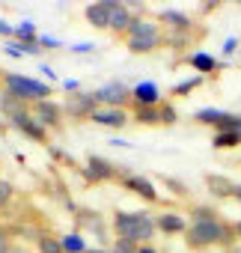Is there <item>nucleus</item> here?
<instances>
[{
  "instance_id": "obj_1",
  "label": "nucleus",
  "mask_w": 241,
  "mask_h": 253,
  "mask_svg": "<svg viewBox=\"0 0 241 253\" xmlns=\"http://www.w3.org/2000/svg\"><path fill=\"white\" fill-rule=\"evenodd\" d=\"M113 226L119 232V241H131V244L146 241L155 232V223L146 211H119L113 217Z\"/></svg>"
},
{
  "instance_id": "obj_2",
  "label": "nucleus",
  "mask_w": 241,
  "mask_h": 253,
  "mask_svg": "<svg viewBox=\"0 0 241 253\" xmlns=\"http://www.w3.org/2000/svg\"><path fill=\"white\" fill-rule=\"evenodd\" d=\"M229 241H232V229L226 223H220L217 217H200L188 229L191 247H211V244H229Z\"/></svg>"
},
{
  "instance_id": "obj_3",
  "label": "nucleus",
  "mask_w": 241,
  "mask_h": 253,
  "mask_svg": "<svg viewBox=\"0 0 241 253\" xmlns=\"http://www.w3.org/2000/svg\"><path fill=\"white\" fill-rule=\"evenodd\" d=\"M158 42H161L158 24H152V21H146V18L131 21V27H128V48H131L134 54H149L152 48H158Z\"/></svg>"
},
{
  "instance_id": "obj_4",
  "label": "nucleus",
  "mask_w": 241,
  "mask_h": 253,
  "mask_svg": "<svg viewBox=\"0 0 241 253\" xmlns=\"http://www.w3.org/2000/svg\"><path fill=\"white\" fill-rule=\"evenodd\" d=\"M6 86H9V95H15L18 101H45V95L51 92L45 84L30 81V78H21V75H9L6 78Z\"/></svg>"
},
{
  "instance_id": "obj_5",
  "label": "nucleus",
  "mask_w": 241,
  "mask_h": 253,
  "mask_svg": "<svg viewBox=\"0 0 241 253\" xmlns=\"http://www.w3.org/2000/svg\"><path fill=\"white\" fill-rule=\"evenodd\" d=\"M107 3V27L110 30H116V33H125L128 27H131V12L122 6V3H116V0H104Z\"/></svg>"
},
{
  "instance_id": "obj_6",
  "label": "nucleus",
  "mask_w": 241,
  "mask_h": 253,
  "mask_svg": "<svg viewBox=\"0 0 241 253\" xmlns=\"http://www.w3.org/2000/svg\"><path fill=\"white\" fill-rule=\"evenodd\" d=\"M128 95H131V92H128L122 84H104L98 92H92V98H95V101H101V104H110V107H119V104H122Z\"/></svg>"
},
{
  "instance_id": "obj_7",
  "label": "nucleus",
  "mask_w": 241,
  "mask_h": 253,
  "mask_svg": "<svg viewBox=\"0 0 241 253\" xmlns=\"http://www.w3.org/2000/svg\"><path fill=\"white\" fill-rule=\"evenodd\" d=\"M92 119L98 125H110V128H122V125L128 122L125 110H119V107H104V110H92Z\"/></svg>"
},
{
  "instance_id": "obj_8",
  "label": "nucleus",
  "mask_w": 241,
  "mask_h": 253,
  "mask_svg": "<svg viewBox=\"0 0 241 253\" xmlns=\"http://www.w3.org/2000/svg\"><path fill=\"white\" fill-rule=\"evenodd\" d=\"M131 95H134L143 107H158V86H155V84H137Z\"/></svg>"
},
{
  "instance_id": "obj_9",
  "label": "nucleus",
  "mask_w": 241,
  "mask_h": 253,
  "mask_svg": "<svg viewBox=\"0 0 241 253\" xmlns=\"http://www.w3.org/2000/svg\"><path fill=\"white\" fill-rule=\"evenodd\" d=\"M36 119L45 122V125H57L60 122V107L51 104V101H39L36 104Z\"/></svg>"
},
{
  "instance_id": "obj_10",
  "label": "nucleus",
  "mask_w": 241,
  "mask_h": 253,
  "mask_svg": "<svg viewBox=\"0 0 241 253\" xmlns=\"http://www.w3.org/2000/svg\"><path fill=\"white\" fill-rule=\"evenodd\" d=\"M205 185L211 188L214 197H229V194H235V185H232L229 179H223V176H205Z\"/></svg>"
},
{
  "instance_id": "obj_11",
  "label": "nucleus",
  "mask_w": 241,
  "mask_h": 253,
  "mask_svg": "<svg viewBox=\"0 0 241 253\" xmlns=\"http://www.w3.org/2000/svg\"><path fill=\"white\" fill-rule=\"evenodd\" d=\"M86 21L92 27H107V3H104V0H101V3L86 6Z\"/></svg>"
},
{
  "instance_id": "obj_12",
  "label": "nucleus",
  "mask_w": 241,
  "mask_h": 253,
  "mask_svg": "<svg viewBox=\"0 0 241 253\" xmlns=\"http://www.w3.org/2000/svg\"><path fill=\"white\" fill-rule=\"evenodd\" d=\"M134 194H140V197H146V200H155L158 194H155V188H152V182H146V179H140V176H131L128 182H125Z\"/></svg>"
},
{
  "instance_id": "obj_13",
  "label": "nucleus",
  "mask_w": 241,
  "mask_h": 253,
  "mask_svg": "<svg viewBox=\"0 0 241 253\" xmlns=\"http://www.w3.org/2000/svg\"><path fill=\"white\" fill-rule=\"evenodd\" d=\"M92 179H107V176H113V164H107V161H101V158H89V170H86Z\"/></svg>"
},
{
  "instance_id": "obj_14",
  "label": "nucleus",
  "mask_w": 241,
  "mask_h": 253,
  "mask_svg": "<svg viewBox=\"0 0 241 253\" xmlns=\"http://www.w3.org/2000/svg\"><path fill=\"white\" fill-rule=\"evenodd\" d=\"M158 229H164V232H182L185 220H182V214H161L158 217Z\"/></svg>"
},
{
  "instance_id": "obj_15",
  "label": "nucleus",
  "mask_w": 241,
  "mask_h": 253,
  "mask_svg": "<svg viewBox=\"0 0 241 253\" xmlns=\"http://www.w3.org/2000/svg\"><path fill=\"white\" fill-rule=\"evenodd\" d=\"M92 104H95V98H92V95H78V98H72V101H69V110L80 116V113H89V110H92Z\"/></svg>"
},
{
  "instance_id": "obj_16",
  "label": "nucleus",
  "mask_w": 241,
  "mask_h": 253,
  "mask_svg": "<svg viewBox=\"0 0 241 253\" xmlns=\"http://www.w3.org/2000/svg\"><path fill=\"white\" fill-rule=\"evenodd\" d=\"M191 66L200 69V72H214V69H217V60L208 57V54H194V57H191Z\"/></svg>"
},
{
  "instance_id": "obj_17",
  "label": "nucleus",
  "mask_w": 241,
  "mask_h": 253,
  "mask_svg": "<svg viewBox=\"0 0 241 253\" xmlns=\"http://www.w3.org/2000/svg\"><path fill=\"white\" fill-rule=\"evenodd\" d=\"M60 244H63V250H66V253H83V250H86L83 238H80V235H75V232H72V235H66Z\"/></svg>"
},
{
  "instance_id": "obj_18",
  "label": "nucleus",
  "mask_w": 241,
  "mask_h": 253,
  "mask_svg": "<svg viewBox=\"0 0 241 253\" xmlns=\"http://www.w3.org/2000/svg\"><path fill=\"white\" fill-rule=\"evenodd\" d=\"M241 140V134H235V131H220L217 137H214V146L217 149H226V146H235Z\"/></svg>"
},
{
  "instance_id": "obj_19",
  "label": "nucleus",
  "mask_w": 241,
  "mask_h": 253,
  "mask_svg": "<svg viewBox=\"0 0 241 253\" xmlns=\"http://www.w3.org/2000/svg\"><path fill=\"white\" fill-rule=\"evenodd\" d=\"M39 250H42V253H63V244H60L57 238L45 235V238H39Z\"/></svg>"
},
{
  "instance_id": "obj_20",
  "label": "nucleus",
  "mask_w": 241,
  "mask_h": 253,
  "mask_svg": "<svg viewBox=\"0 0 241 253\" xmlns=\"http://www.w3.org/2000/svg\"><path fill=\"white\" fill-rule=\"evenodd\" d=\"M137 119H140V122H146V125L161 122V119H158V107H140V110H137Z\"/></svg>"
},
{
  "instance_id": "obj_21",
  "label": "nucleus",
  "mask_w": 241,
  "mask_h": 253,
  "mask_svg": "<svg viewBox=\"0 0 241 253\" xmlns=\"http://www.w3.org/2000/svg\"><path fill=\"white\" fill-rule=\"evenodd\" d=\"M197 119H200V122H208V125H217V122L223 119V113L208 107V110H197Z\"/></svg>"
},
{
  "instance_id": "obj_22",
  "label": "nucleus",
  "mask_w": 241,
  "mask_h": 253,
  "mask_svg": "<svg viewBox=\"0 0 241 253\" xmlns=\"http://www.w3.org/2000/svg\"><path fill=\"white\" fill-rule=\"evenodd\" d=\"M164 18L173 21V27H188V15H182V12H164Z\"/></svg>"
},
{
  "instance_id": "obj_23",
  "label": "nucleus",
  "mask_w": 241,
  "mask_h": 253,
  "mask_svg": "<svg viewBox=\"0 0 241 253\" xmlns=\"http://www.w3.org/2000/svg\"><path fill=\"white\" fill-rule=\"evenodd\" d=\"M158 119H161V122H167V125H173V122H176V110L164 104V107H158Z\"/></svg>"
},
{
  "instance_id": "obj_24",
  "label": "nucleus",
  "mask_w": 241,
  "mask_h": 253,
  "mask_svg": "<svg viewBox=\"0 0 241 253\" xmlns=\"http://www.w3.org/2000/svg\"><path fill=\"white\" fill-rule=\"evenodd\" d=\"M9 200H12V185L0 179V206H6Z\"/></svg>"
},
{
  "instance_id": "obj_25",
  "label": "nucleus",
  "mask_w": 241,
  "mask_h": 253,
  "mask_svg": "<svg viewBox=\"0 0 241 253\" xmlns=\"http://www.w3.org/2000/svg\"><path fill=\"white\" fill-rule=\"evenodd\" d=\"M113 253H137V247H134L131 241H116V247H113Z\"/></svg>"
},
{
  "instance_id": "obj_26",
  "label": "nucleus",
  "mask_w": 241,
  "mask_h": 253,
  "mask_svg": "<svg viewBox=\"0 0 241 253\" xmlns=\"http://www.w3.org/2000/svg\"><path fill=\"white\" fill-rule=\"evenodd\" d=\"M33 24H21V27H15V36H21V39H33Z\"/></svg>"
},
{
  "instance_id": "obj_27",
  "label": "nucleus",
  "mask_w": 241,
  "mask_h": 253,
  "mask_svg": "<svg viewBox=\"0 0 241 253\" xmlns=\"http://www.w3.org/2000/svg\"><path fill=\"white\" fill-rule=\"evenodd\" d=\"M197 84H200V78H194V81H185V84H179V86H176V95H185V92H191V89H194Z\"/></svg>"
},
{
  "instance_id": "obj_28",
  "label": "nucleus",
  "mask_w": 241,
  "mask_h": 253,
  "mask_svg": "<svg viewBox=\"0 0 241 253\" xmlns=\"http://www.w3.org/2000/svg\"><path fill=\"white\" fill-rule=\"evenodd\" d=\"M232 51H235V39H226L223 42V54H232Z\"/></svg>"
},
{
  "instance_id": "obj_29",
  "label": "nucleus",
  "mask_w": 241,
  "mask_h": 253,
  "mask_svg": "<svg viewBox=\"0 0 241 253\" xmlns=\"http://www.w3.org/2000/svg\"><path fill=\"white\" fill-rule=\"evenodd\" d=\"M0 33H6V36H12V33H15V27H9V24H3V21H0Z\"/></svg>"
},
{
  "instance_id": "obj_30",
  "label": "nucleus",
  "mask_w": 241,
  "mask_h": 253,
  "mask_svg": "<svg viewBox=\"0 0 241 253\" xmlns=\"http://www.w3.org/2000/svg\"><path fill=\"white\" fill-rule=\"evenodd\" d=\"M3 250H6V232L0 229V253H3Z\"/></svg>"
},
{
  "instance_id": "obj_31",
  "label": "nucleus",
  "mask_w": 241,
  "mask_h": 253,
  "mask_svg": "<svg viewBox=\"0 0 241 253\" xmlns=\"http://www.w3.org/2000/svg\"><path fill=\"white\" fill-rule=\"evenodd\" d=\"M232 197H235V200L241 203V185H235V194H232Z\"/></svg>"
},
{
  "instance_id": "obj_32",
  "label": "nucleus",
  "mask_w": 241,
  "mask_h": 253,
  "mask_svg": "<svg viewBox=\"0 0 241 253\" xmlns=\"http://www.w3.org/2000/svg\"><path fill=\"white\" fill-rule=\"evenodd\" d=\"M137 253H155L152 247H137Z\"/></svg>"
},
{
  "instance_id": "obj_33",
  "label": "nucleus",
  "mask_w": 241,
  "mask_h": 253,
  "mask_svg": "<svg viewBox=\"0 0 241 253\" xmlns=\"http://www.w3.org/2000/svg\"><path fill=\"white\" fill-rule=\"evenodd\" d=\"M3 253H21V250H18V247H6Z\"/></svg>"
},
{
  "instance_id": "obj_34",
  "label": "nucleus",
  "mask_w": 241,
  "mask_h": 253,
  "mask_svg": "<svg viewBox=\"0 0 241 253\" xmlns=\"http://www.w3.org/2000/svg\"><path fill=\"white\" fill-rule=\"evenodd\" d=\"M83 253H107V250H83Z\"/></svg>"
},
{
  "instance_id": "obj_35",
  "label": "nucleus",
  "mask_w": 241,
  "mask_h": 253,
  "mask_svg": "<svg viewBox=\"0 0 241 253\" xmlns=\"http://www.w3.org/2000/svg\"><path fill=\"white\" fill-rule=\"evenodd\" d=\"M235 232H238V235H241V223H238V226H235Z\"/></svg>"
},
{
  "instance_id": "obj_36",
  "label": "nucleus",
  "mask_w": 241,
  "mask_h": 253,
  "mask_svg": "<svg viewBox=\"0 0 241 253\" xmlns=\"http://www.w3.org/2000/svg\"><path fill=\"white\" fill-rule=\"evenodd\" d=\"M0 125H3V122H0Z\"/></svg>"
}]
</instances>
